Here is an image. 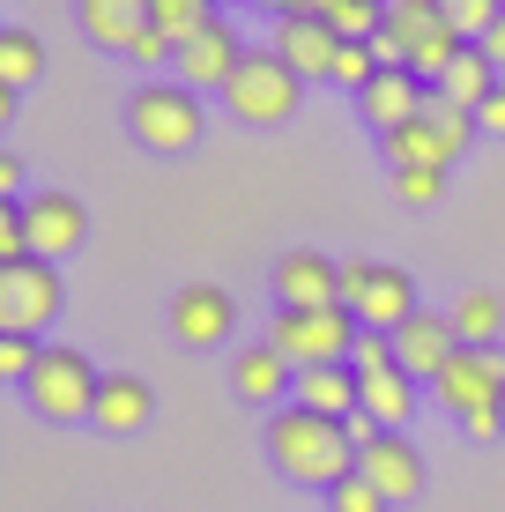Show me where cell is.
I'll return each mask as SVG.
<instances>
[{"label": "cell", "instance_id": "6da1fadb", "mask_svg": "<svg viewBox=\"0 0 505 512\" xmlns=\"http://www.w3.org/2000/svg\"><path fill=\"white\" fill-rule=\"evenodd\" d=\"M357 438H364V423L350 431V423L312 416V409H275L268 416V461L298 490H342L357 475Z\"/></svg>", "mask_w": 505, "mask_h": 512}, {"label": "cell", "instance_id": "7a4b0ae2", "mask_svg": "<svg viewBox=\"0 0 505 512\" xmlns=\"http://www.w3.org/2000/svg\"><path fill=\"white\" fill-rule=\"evenodd\" d=\"M298 97H305V75L275 45H246L238 75L223 82V112L246 119V127H283V119L298 112Z\"/></svg>", "mask_w": 505, "mask_h": 512}, {"label": "cell", "instance_id": "3957f363", "mask_svg": "<svg viewBox=\"0 0 505 512\" xmlns=\"http://www.w3.org/2000/svg\"><path fill=\"white\" fill-rule=\"evenodd\" d=\"M127 134L156 156H186L208 134V104L186 90V82H142L127 97Z\"/></svg>", "mask_w": 505, "mask_h": 512}, {"label": "cell", "instance_id": "277c9868", "mask_svg": "<svg viewBox=\"0 0 505 512\" xmlns=\"http://www.w3.org/2000/svg\"><path fill=\"white\" fill-rule=\"evenodd\" d=\"M97 386H104V372L82 349H45L38 372L23 379V401H30V416H45V423H90Z\"/></svg>", "mask_w": 505, "mask_h": 512}, {"label": "cell", "instance_id": "5b68a950", "mask_svg": "<svg viewBox=\"0 0 505 512\" xmlns=\"http://www.w3.org/2000/svg\"><path fill=\"white\" fill-rule=\"evenodd\" d=\"M357 312L350 305H320V312H275L268 342L290 357V372H312V364H350L357 357Z\"/></svg>", "mask_w": 505, "mask_h": 512}, {"label": "cell", "instance_id": "8992f818", "mask_svg": "<svg viewBox=\"0 0 505 512\" xmlns=\"http://www.w3.org/2000/svg\"><path fill=\"white\" fill-rule=\"evenodd\" d=\"M476 134H483L476 119L454 112V104L431 90V112H424V119H409L402 134H379V149H387V164H394V171H446Z\"/></svg>", "mask_w": 505, "mask_h": 512}, {"label": "cell", "instance_id": "52a82bcc", "mask_svg": "<svg viewBox=\"0 0 505 512\" xmlns=\"http://www.w3.org/2000/svg\"><path fill=\"white\" fill-rule=\"evenodd\" d=\"M342 305L357 312V327L364 334H394L409 320V312H424L416 305V282L402 268H387V260H342Z\"/></svg>", "mask_w": 505, "mask_h": 512}, {"label": "cell", "instance_id": "ba28073f", "mask_svg": "<svg viewBox=\"0 0 505 512\" xmlns=\"http://www.w3.org/2000/svg\"><path fill=\"white\" fill-rule=\"evenodd\" d=\"M387 38L409 52V75H424V82H439L461 60V38L439 15V0H387Z\"/></svg>", "mask_w": 505, "mask_h": 512}, {"label": "cell", "instance_id": "9c48e42d", "mask_svg": "<svg viewBox=\"0 0 505 512\" xmlns=\"http://www.w3.org/2000/svg\"><path fill=\"white\" fill-rule=\"evenodd\" d=\"M67 312V290H60V268L52 260H15V268H0V334H30L38 342V327H52Z\"/></svg>", "mask_w": 505, "mask_h": 512}, {"label": "cell", "instance_id": "30bf717a", "mask_svg": "<svg viewBox=\"0 0 505 512\" xmlns=\"http://www.w3.org/2000/svg\"><path fill=\"white\" fill-rule=\"evenodd\" d=\"M498 394H505V349H461V357L431 379V401L454 409L461 423L483 416V409H498Z\"/></svg>", "mask_w": 505, "mask_h": 512}, {"label": "cell", "instance_id": "8fae6325", "mask_svg": "<svg viewBox=\"0 0 505 512\" xmlns=\"http://www.w3.org/2000/svg\"><path fill=\"white\" fill-rule=\"evenodd\" d=\"M23 231H30V260H52L60 268L82 238H90V208L75 193L45 186V193H23Z\"/></svg>", "mask_w": 505, "mask_h": 512}, {"label": "cell", "instance_id": "7c38bea8", "mask_svg": "<svg viewBox=\"0 0 505 512\" xmlns=\"http://www.w3.org/2000/svg\"><path fill=\"white\" fill-rule=\"evenodd\" d=\"M357 475L387 490V505H409L416 490H424V453H416L402 431H372V423H364V438H357Z\"/></svg>", "mask_w": 505, "mask_h": 512}, {"label": "cell", "instance_id": "4fadbf2b", "mask_svg": "<svg viewBox=\"0 0 505 512\" xmlns=\"http://www.w3.org/2000/svg\"><path fill=\"white\" fill-rule=\"evenodd\" d=\"M238 327V305L223 282H186L179 297H171V334H179L186 349H223Z\"/></svg>", "mask_w": 505, "mask_h": 512}, {"label": "cell", "instance_id": "5bb4252c", "mask_svg": "<svg viewBox=\"0 0 505 512\" xmlns=\"http://www.w3.org/2000/svg\"><path fill=\"white\" fill-rule=\"evenodd\" d=\"M357 112L372 119V134H402L409 119L431 112V82L409 75V67H379V75L357 90Z\"/></svg>", "mask_w": 505, "mask_h": 512}, {"label": "cell", "instance_id": "9a60e30c", "mask_svg": "<svg viewBox=\"0 0 505 512\" xmlns=\"http://www.w3.org/2000/svg\"><path fill=\"white\" fill-rule=\"evenodd\" d=\"M275 305H283V312H320V305H342V260L312 253V245L283 253V260H275Z\"/></svg>", "mask_w": 505, "mask_h": 512}, {"label": "cell", "instance_id": "2e32d148", "mask_svg": "<svg viewBox=\"0 0 505 512\" xmlns=\"http://www.w3.org/2000/svg\"><path fill=\"white\" fill-rule=\"evenodd\" d=\"M238 60H246V38H238L231 15H216V23H208L194 45H179V82H186L194 97H208V90L223 97V82L238 75Z\"/></svg>", "mask_w": 505, "mask_h": 512}, {"label": "cell", "instance_id": "e0dca14e", "mask_svg": "<svg viewBox=\"0 0 505 512\" xmlns=\"http://www.w3.org/2000/svg\"><path fill=\"white\" fill-rule=\"evenodd\" d=\"M394 357H402V372L416 379H439L446 364L461 357V334H454V312H409L402 327H394Z\"/></svg>", "mask_w": 505, "mask_h": 512}, {"label": "cell", "instance_id": "ac0fdd59", "mask_svg": "<svg viewBox=\"0 0 505 512\" xmlns=\"http://www.w3.org/2000/svg\"><path fill=\"white\" fill-rule=\"evenodd\" d=\"M268 45L283 52L305 82H327V75H335V52H342V38L327 30V15H275V38Z\"/></svg>", "mask_w": 505, "mask_h": 512}, {"label": "cell", "instance_id": "d6986e66", "mask_svg": "<svg viewBox=\"0 0 505 512\" xmlns=\"http://www.w3.org/2000/svg\"><path fill=\"white\" fill-rule=\"evenodd\" d=\"M238 401H260V409H290V386H298V372H290V357L275 342H253V349H238Z\"/></svg>", "mask_w": 505, "mask_h": 512}, {"label": "cell", "instance_id": "ffe728a7", "mask_svg": "<svg viewBox=\"0 0 505 512\" xmlns=\"http://www.w3.org/2000/svg\"><path fill=\"white\" fill-rule=\"evenodd\" d=\"M75 23L97 52H119V60H127V45L149 30V0H75Z\"/></svg>", "mask_w": 505, "mask_h": 512}, {"label": "cell", "instance_id": "44dd1931", "mask_svg": "<svg viewBox=\"0 0 505 512\" xmlns=\"http://www.w3.org/2000/svg\"><path fill=\"white\" fill-rule=\"evenodd\" d=\"M149 416H156V394H149V379H134V372H104L97 386V431H112V438H127V431H149Z\"/></svg>", "mask_w": 505, "mask_h": 512}, {"label": "cell", "instance_id": "7402d4cb", "mask_svg": "<svg viewBox=\"0 0 505 512\" xmlns=\"http://www.w3.org/2000/svg\"><path fill=\"white\" fill-rule=\"evenodd\" d=\"M357 416L372 423V431H402L416 416V379L394 364V372H357Z\"/></svg>", "mask_w": 505, "mask_h": 512}, {"label": "cell", "instance_id": "603a6c76", "mask_svg": "<svg viewBox=\"0 0 505 512\" xmlns=\"http://www.w3.org/2000/svg\"><path fill=\"white\" fill-rule=\"evenodd\" d=\"M290 409L357 423V372L350 364H312V372H298V386H290Z\"/></svg>", "mask_w": 505, "mask_h": 512}, {"label": "cell", "instance_id": "cb8c5ba5", "mask_svg": "<svg viewBox=\"0 0 505 512\" xmlns=\"http://www.w3.org/2000/svg\"><path fill=\"white\" fill-rule=\"evenodd\" d=\"M431 90H439L446 104H454V112H468V119H476L483 104H491V90H498V67H491V52H483V45H461V60L446 67V75L431 82Z\"/></svg>", "mask_w": 505, "mask_h": 512}, {"label": "cell", "instance_id": "d4e9b609", "mask_svg": "<svg viewBox=\"0 0 505 512\" xmlns=\"http://www.w3.org/2000/svg\"><path fill=\"white\" fill-rule=\"evenodd\" d=\"M38 75H45V45L30 38L23 23H8V30H0V90H8V97H23Z\"/></svg>", "mask_w": 505, "mask_h": 512}, {"label": "cell", "instance_id": "484cf974", "mask_svg": "<svg viewBox=\"0 0 505 512\" xmlns=\"http://www.w3.org/2000/svg\"><path fill=\"white\" fill-rule=\"evenodd\" d=\"M498 327H505V305L491 290H461L454 297V334L461 349H498Z\"/></svg>", "mask_w": 505, "mask_h": 512}, {"label": "cell", "instance_id": "4316f807", "mask_svg": "<svg viewBox=\"0 0 505 512\" xmlns=\"http://www.w3.org/2000/svg\"><path fill=\"white\" fill-rule=\"evenodd\" d=\"M208 23H216V0H149V30L171 45H194Z\"/></svg>", "mask_w": 505, "mask_h": 512}, {"label": "cell", "instance_id": "83f0119b", "mask_svg": "<svg viewBox=\"0 0 505 512\" xmlns=\"http://www.w3.org/2000/svg\"><path fill=\"white\" fill-rule=\"evenodd\" d=\"M327 30L342 45H372L387 30V0H327Z\"/></svg>", "mask_w": 505, "mask_h": 512}, {"label": "cell", "instance_id": "f1b7e54d", "mask_svg": "<svg viewBox=\"0 0 505 512\" xmlns=\"http://www.w3.org/2000/svg\"><path fill=\"white\" fill-rule=\"evenodd\" d=\"M439 15L454 23V38L461 45H483V30L505 15V0H439Z\"/></svg>", "mask_w": 505, "mask_h": 512}, {"label": "cell", "instance_id": "f546056e", "mask_svg": "<svg viewBox=\"0 0 505 512\" xmlns=\"http://www.w3.org/2000/svg\"><path fill=\"white\" fill-rule=\"evenodd\" d=\"M372 75H379V52H372V45H342V52H335V75H327V82L357 97V90H364Z\"/></svg>", "mask_w": 505, "mask_h": 512}, {"label": "cell", "instance_id": "4dcf8cb0", "mask_svg": "<svg viewBox=\"0 0 505 512\" xmlns=\"http://www.w3.org/2000/svg\"><path fill=\"white\" fill-rule=\"evenodd\" d=\"M327 512H387V490L364 483V475H350L342 490H327Z\"/></svg>", "mask_w": 505, "mask_h": 512}, {"label": "cell", "instance_id": "1f68e13d", "mask_svg": "<svg viewBox=\"0 0 505 512\" xmlns=\"http://www.w3.org/2000/svg\"><path fill=\"white\" fill-rule=\"evenodd\" d=\"M30 260V231H23V201H0V268Z\"/></svg>", "mask_w": 505, "mask_h": 512}, {"label": "cell", "instance_id": "d6a6232c", "mask_svg": "<svg viewBox=\"0 0 505 512\" xmlns=\"http://www.w3.org/2000/svg\"><path fill=\"white\" fill-rule=\"evenodd\" d=\"M38 357H45V349L30 342V334H0V372H8L15 386H23L30 372H38Z\"/></svg>", "mask_w": 505, "mask_h": 512}, {"label": "cell", "instance_id": "836d02e7", "mask_svg": "<svg viewBox=\"0 0 505 512\" xmlns=\"http://www.w3.org/2000/svg\"><path fill=\"white\" fill-rule=\"evenodd\" d=\"M127 67H142V75H156V67H179V45L156 38V30H142V38L127 45Z\"/></svg>", "mask_w": 505, "mask_h": 512}, {"label": "cell", "instance_id": "e575fe53", "mask_svg": "<svg viewBox=\"0 0 505 512\" xmlns=\"http://www.w3.org/2000/svg\"><path fill=\"white\" fill-rule=\"evenodd\" d=\"M394 193H402L409 208H431L446 193V171H394Z\"/></svg>", "mask_w": 505, "mask_h": 512}, {"label": "cell", "instance_id": "d590c367", "mask_svg": "<svg viewBox=\"0 0 505 512\" xmlns=\"http://www.w3.org/2000/svg\"><path fill=\"white\" fill-rule=\"evenodd\" d=\"M394 334H357V357H350V372H394Z\"/></svg>", "mask_w": 505, "mask_h": 512}, {"label": "cell", "instance_id": "8d00e7d4", "mask_svg": "<svg viewBox=\"0 0 505 512\" xmlns=\"http://www.w3.org/2000/svg\"><path fill=\"white\" fill-rule=\"evenodd\" d=\"M0 201H23V156L0 149Z\"/></svg>", "mask_w": 505, "mask_h": 512}, {"label": "cell", "instance_id": "74e56055", "mask_svg": "<svg viewBox=\"0 0 505 512\" xmlns=\"http://www.w3.org/2000/svg\"><path fill=\"white\" fill-rule=\"evenodd\" d=\"M461 431L476 438V446H491V438H505V416H498V409H483V416H468Z\"/></svg>", "mask_w": 505, "mask_h": 512}, {"label": "cell", "instance_id": "f35d334b", "mask_svg": "<svg viewBox=\"0 0 505 512\" xmlns=\"http://www.w3.org/2000/svg\"><path fill=\"white\" fill-rule=\"evenodd\" d=\"M476 127H483V134H505V82L491 90V104H483V112H476Z\"/></svg>", "mask_w": 505, "mask_h": 512}, {"label": "cell", "instance_id": "ab89813d", "mask_svg": "<svg viewBox=\"0 0 505 512\" xmlns=\"http://www.w3.org/2000/svg\"><path fill=\"white\" fill-rule=\"evenodd\" d=\"M483 52H491V67H505V15H498L491 30H483Z\"/></svg>", "mask_w": 505, "mask_h": 512}, {"label": "cell", "instance_id": "60d3db41", "mask_svg": "<svg viewBox=\"0 0 505 512\" xmlns=\"http://www.w3.org/2000/svg\"><path fill=\"white\" fill-rule=\"evenodd\" d=\"M253 8H268V15H283V0H253Z\"/></svg>", "mask_w": 505, "mask_h": 512}, {"label": "cell", "instance_id": "b9f144b4", "mask_svg": "<svg viewBox=\"0 0 505 512\" xmlns=\"http://www.w3.org/2000/svg\"><path fill=\"white\" fill-rule=\"evenodd\" d=\"M498 416H505V394H498Z\"/></svg>", "mask_w": 505, "mask_h": 512}, {"label": "cell", "instance_id": "7bdbcfd3", "mask_svg": "<svg viewBox=\"0 0 505 512\" xmlns=\"http://www.w3.org/2000/svg\"><path fill=\"white\" fill-rule=\"evenodd\" d=\"M216 8H223V0H216Z\"/></svg>", "mask_w": 505, "mask_h": 512}]
</instances>
